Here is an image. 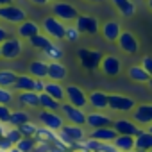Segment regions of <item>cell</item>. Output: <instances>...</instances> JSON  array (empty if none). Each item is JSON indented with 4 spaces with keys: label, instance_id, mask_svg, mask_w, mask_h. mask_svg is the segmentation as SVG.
Instances as JSON below:
<instances>
[{
    "label": "cell",
    "instance_id": "60d3db41",
    "mask_svg": "<svg viewBox=\"0 0 152 152\" xmlns=\"http://www.w3.org/2000/svg\"><path fill=\"white\" fill-rule=\"evenodd\" d=\"M11 115H13V109H11L7 104H0V120L6 122V124H9Z\"/></svg>",
    "mask_w": 152,
    "mask_h": 152
},
{
    "label": "cell",
    "instance_id": "603a6c76",
    "mask_svg": "<svg viewBox=\"0 0 152 152\" xmlns=\"http://www.w3.org/2000/svg\"><path fill=\"white\" fill-rule=\"evenodd\" d=\"M66 75H68V70L61 61H48V79L50 81L61 83L66 79Z\"/></svg>",
    "mask_w": 152,
    "mask_h": 152
},
{
    "label": "cell",
    "instance_id": "b9f144b4",
    "mask_svg": "<svg viewBox=\"0 0 152 152\" xmlns=\"http://www.w3.org/2000/svg\"><path fill=\"white\" fill-rule=\"evenodd\" d=\"M52 148H54V143H48V141H38V140H36L34 152H52Z\"/></svg>",
    "mask_w": 152,
    "mask_h": 152
},
{
    "label": "cell",
    "instance_id": "d4e9b609",
    "mask_svg": "<svg viewBox=\"0 0 152 152\" xmlns=\"http://www.w3.org/2000/svg\"><path fill=\"white\" fill-rule=\"evenodd\" d=\"M90 138H95L99 141H115V138L118 136V132L115 131V127H100V129H91V132L88 134Z\"/></svg>",
    "mask_w": 152,
    "mask_h": 152
},
{
    "label": "cell",
    "instance_id": "f35d334b",
    "mask_svg": "<svg viewBox=\"0 0 152 152\" xmlns=\"http://www.w3.org/2000/svg\"><path fill=\"white\" fill-rule=\"evenodd\" d=\"M22 152H34V147H36V138H23L18 145H16Z\"/></svg>",
    "mask_w": 152,
    "mask_h": 152
},
{
    "label": "cell",
    "instance_id": "91938a15",
    "mask_svg": "<svg viewBox=\"0 0 152 152\" xmlns=\"http://www.w3.org/2000/svg\"><path fill=\"white\" fill-rule=\"evenodd\" d=\"M0 152H4V150H0Z\"/></svg>",
    "mask_w": 152,
    "mask_h": 152
},
{
    "label": "cell",
    "instance_id": "9f6ffc18",
    "mask_svg": "<svg viewBox=\"0 0 152 152\" xmlns=\"http://www.w3.org/2000/svg\"><path fill=\"white\" fill-rule=\"evenodd\" d=\"M68 152H79V150H68Z\"/></svg>",
    "mask_w": 152,
    "mask_h": 152
},
{
    "label": "cell",
    "instance_id": "f546056e",
    "mask_svg": "<svg viewBox=\"0 0 152 152\" xmlns=\"http://www.w3.org/2000/svg\"><path fill=\"white\" fill-rule=\"evenodd\" d=\"M18 102L23 107H39V93L36 91H20Z\"/></svg>",
    "mask_w": 152,
    "mask_h": 152
},
{
    "label": "cell",
    "instance_id": "ab89813d",
    "mask_svg": "<svg viewBox=\"0 0 152 152\" xmlns=\"http://www.w3.org/2000/svg\"><path fill=\"white\" fill-rule=\"evenodd\" d=\"M15 100V93L11 91V88H4L0 86V104H11Z\"/></svg>",
    "mask_w": 152,
    "mask_h": 152
},
{
    "label": "cell",
    "instance_id": "681fc988",
    "mask_svg": "<svg viewBox=\"0 0 152 152\" xmlns=\"http://www.w3.org/2000/svg\"><path fill=\"white\" fill-rule=\"evenodd\" d=\"M7 152H22V150H20V148H18V147H16V145H15V147H13V148H9V150H7Z\"/></svg>",
    "mask_w": 152,
    "mask_h": 152
},
{
    "label": "cell",
    "instance_id": "6da1fadb",
    "mask_svg": "<svg viewBox=\"0 0 152 152\" xmlns=\"http://www.w3.org/2000/svg\"><path fill=\"white\" fill-rule=\"evenodd\" d=\"M59 136L63 140V143L70 148V150H77V143H81L83 140H86V131L83 125H75V124H66L61 131Z\"/></svg>",
    "mask_w": 152,
    "mask_h": 152
},
{
    "label": "cell",
    "instance_id": "484cf974",
    "mask_svg": "<svg viewBox=\"0 0 152 152\" xmlns=\"http://www.w3.org/2000/svg\"><path fill=\"white\" fill-rule=\"evenodd\" d=\"M38 141H48V143H61V136H59V131H52L45 125H39L36 136H34Z\"/></svg>",
    "mask_w": 152,
    "mask_h": 152
},
{
    "label": "cell",
    "instance_id": "4316f807",
    "mask_svg": "<svg viewBox=\"0 0 152 152\" xmlns=\"http://www.w3.org/2000/svg\"><path fill=\"white\" fill-rule=\"evenodd\" d=\"M34 86H36V77H32L31 73H22L18 75V79L15 83V90L20 93V91H34Z\"/></svg>",
    "mask_w": 152,
    "mask_h": 152
},
{
    "label": "cell",
    "instance_id": "2e32d148",
    "mask_svg": "<svg viewBox=\"0 0 152 152\" xmlns=\"http://www.w3.org/2000/svg\"><path fill=\"white\" fill-rule=\"evenodd\" d=\"M88 106L93 107L95 111L109 109V93H106L102 90H95V91L88 93Z\"/></svg>",
    "mask_w": 152,
    "mask_h": 152
},
{
    "label": "cell",
    "instance_id": "7bdbcfd3",
    "mask_svg": "<svg viewBox=\"0 0 152 152\" xmlns=\"http://www.w3.org/2000/svg\"><path fill=\"white\" fill-rule=\"evenodd\" d=\"M15 145L6 138V136H0V150H4V152H7L9 148H13Z\"/></svg>",
    "mask_w": 152,
    "mask_h": 152
},
{
    "label": "cell",
    "instance_id": "5b68a950",
    "mask_svg": "<svg viewBox=\"0 0 152 152\" xmlns=\"http://www.w3.org/2000/svg\"><path fill=\"white\" fill-rule=\"evenodd\" d=\"M38 122L52 131H61L64 125H66V120L61 113L57 111H48V109H43L38 113Z\"/></svg>",
    "mask_w": 152,
    "mask_h": 152
},
{
    "label": "cell",
    "instance_id": "11a10c76",
    "mask_svg": "<svg viewBox=\"0 0 152 152\" xmlns=\"http://www.w3.org/2000/svg\"><path fill=\"white\" fill-rule=\"evenodd\" d=\"M131 152H143V150H138V148H134V150H131Z\"/></svg>",
    "mask_w": 152,
    "mask_h": 152
},
{
    "label": "cell",
    "instance_id": "4dcf8cb0",
    "mask_svg": "<svg viewBox=\"0 0 152 152\" xmlns=\"http://www.w3.org/2000/svg\"><path fill=\"white\" fill-rule=\"evenodd\" d=\"M116 145V148L120 152H131L134 150V136H129V134H118L113 141Z\"/></svg>",
    "mask_w": 152,
    "mask_h": 152
},
{
    "label": "cell",
    "instance_id": "ba28073f",
    "mask_svg": "<svg viewBox=\"0 0 152 152\" xmlns=\"http://www.w3.org/2000/svg\"><path fill=\"white\" fill-rule=\"evenodd\" d=\"M27 20V13L15 6V4H9V6H0V22H6V23H22Z\"/></svg>",
    "mask_w": 152,
    "mask_h": 152
},
{
    "label": "cell",
    "instance_id": "8992f818",
    "mask_svg": "<svg viewBox=\"0 0 152 152\" xmlns=\"http://www.w3.org/2000/svg\"><path fill=\"white\" fill-rule=\"evenodd\" d=\"M59 111H61V115L64 116V120L68 124H75V125H84L86 124L88 113L83 107H75V106H72L68 102H63Z\"/></svg>",
    "mask_w": 152,
    "mask_h": 152
},
{
    "label": "cell",
    "instance_id": "9a60e30c",
    "mask_svg": "<svg viewBox=\"0 0 152 152\" xmlns=\"http://www.w3.org/2000/svg\"><path fill=\"white\" fill-rule=\"evenodd\" d=\"M41 32V23H38V22H34V20H25V22H22V23H18L16 25V34H18V38H22V39H31V38H34L36 34H39Z\"/></svg>",
    "mask_w": 152,
    "mask_h": 152
},
{
    "label": "cell",
    "instance_id": "5bb4252c",
    "mask_svg": "<svg viewBox=\"0 0 152 152\" xmlns=\"http://www.w3.org/2000/svg\"><path fill=\"white\" fill-rule=\"evenodd\" d=\"M100 70L104 75L107 77H116V75L122 73V61L116 57V56H104L102 57V63H100Z\"/></svg>",
    "mask_w": 152,
    "mask_h": 152
},
{
    "label": "cell",
    "instance_id": "ee69618b",
    "mask_svg": "<svg viewBox=\"0 0 152 152\" xmlns=\"http://www.w3.org/2000/svg\"><path fill=\"white\" fill-rule=\"evenodd\" d=\"M141 64L145 66V70L150 73V77H152V56H145V57L141 59Z\"/></svg>",
    "mask_w": 152,
    "mask_h": 152
},
{
    "label": "cell",
    "instance_id": "f1b7e54d",
    "mask_svg": "<svg viewBox=\"0 0 152 152\" xmlns=\"http://www.w3.org/2000/svg\"><path fill=\"white\" fill-rule=\"evenodd\" d=\"M52 38L50 36H47L45 32H39V34H36L34 38H31V39H27V43H29V47H32L34 50H39V52H43V50H47L50 45H52Z\"/></svg>",
    "mask_w": 152,
    "mask_h": 152
},
{
    "label": "cell",
    "instance_id": "836d02e7",
    "mask_svg": "<svg viewBox=\"0 0 152 152\" xmlns=\"http://www.w3.org/2000/svg\"><path fill=\"white\" fill-rule=\"evenodd\" d=\"M18 79V73L15 70H0V86H4V88H15V83Z\"/></svg>",
    "mask_w": 152,
    "mask_h": 152
},
{
    "label": "cell",
    "instance_id": "44dd1931",
    "mask_svg": "<svg viewBox=\"0 0 152 152\" xmlns=\"http://www.w3.org/2000/svg\"><path fill=\"white\" fill-rule=\"evenodd\" d=\"M134 148L143 150V152H152V132L147 127H143L134 136Z\"/></svg>",
    "mask_w": 152,
    "mask_h": 152
},
{
    "label": "cell",
    "instance_id": "bcb514c9",
    "mask_svg": "<svg viewBox=\"0 0 152 152\" xmlns=\"http://www.w3.org/2000/svg\"><path fill=\"white\" fill-rule=\"evenodd\" d=\"M7 127H9V124H6V122H2V120H0V136H6V132H7Z\"/></svg>",
    "mask_w": 152,
    "mask_h": 152
},
{
    "label": "cell",
    "instance_id": "1f68e13d",
    "mask_svg": "<svg viewBox=\"0 0 152 152\" xmlns=\"http://www.w3.org/2000/svg\"><path fill=\"white\" fill-rule=\"evenodd\" d=\"M41 54H43V57H45L47 61H61L63 56H64L63 47H61L57 41H52V45H50L47 50H43Z\"/></svg>",
    "mask_w": 152,
    "mask_h": 152
},
{
    "label": "cell",
    "instance_id": "cb8c5ba5",
    "mask_svg": "<svg viewBox=\"0 0 152 152\" xmlns=\"http://www.w3.org/2000/svg\"><path fill=\"white\" fill-rule=\"evenodd\" d=\"M29 73L36 79H48V61L47 59H34L29 64Z\"/></svg>",
    "mask_w": 152,
    "mask_h": 152
},
{
    "label": "cell",
    "instance_id": "30bf717a",
    "mask_svg": "<svg viewBox=\"0 0 152 152\" xmlns=\"http://www.w3.org/2000/svg\"><path fill=\"white\" fill-rule=\"evenodd\" d=\"M66 102L75 106V107H83L84 109L88 106V93L81 86L70 84V86H66Z\"/></svg>",
    "mask_w": 152,
    "mask_h": 152
},
{
    "label": "cell",
    "instance_id": "7402d4cb",
    "mask_svg": "<svg viewBox=\"0 0 152 152\" xmlns=\"http://www.w3.org/2000/svg\"><path fill=\"white\" fill-rule=\"evenodd\" d=\"M45 93L52 95V97H54L56 100H59L61 104H63V102H66V88H64L61 83H57V81H50V79H47Z\"/></svg>",
    "mask_w": 152,
    "mask_h": 152
},
{
    "label": "cell",
    "instance_id": "680465c9",
    "mask_svg": "<svg viewBox=\"0 0 152 152\" xmlns=\"http://www.w3.org/2000/svg\"><path fill=\"white\" fill-rule=\"evenodd\" d=\"M50 2H57V0H50Z\"/></svg>",
    "mask_w": 152,
    "mask_h": 152
},
{
    "label": "cell",
    "instance_id": "8d00e7d4",
    "mask_svg": "<svg viewBox=\"0 0 152 152\" xmlns=\"http://www.w3.org/2000/svg\"><path fill=\"white\" fill-rule=\"evenodd\" d=\"M6 138H7L13 145H18V143L23 140V134H22V131H20L16 125H9V127H7V132H6Z\"/></svg>",
    "mask_w": 152,
    "mask_h": 152
},
{
    "label": "cell",
    "instance_id": "f907efd6",
    "mask_svg": "<svg viewBox=\"0 0 152 152\" xmlns=\"http://www.w3.org/2000/svg\"><path fill=\"white\" fill-rule=\"evenodd\" d=\"M86 2H93V4H99V2H104V0H86Z\"/></svg>",
    "mask_w": 152,
    "mask_h": 152
},
{
    "label": "cell",
    "instance_id": "e575fe53",
    "mask_svg": "<svg viewBox=\"0 0 152 152\" xmlns=\"http://www.w3.org/2000/svg\"><path fill=\"white\" fill-rule=\"evenodd\" d=\"M29 120H31V115H29L25 109H13V115H11V118H9V125L20 127L22 124H25V122H29Z\"/></svg>",
    "mask_w": 152,
    "mask_h": 152
},
{
    "label": "cell",
    "instance_id": "52a82bcc",
    "mask_svg": "<svg viewBox=\"0 0 152 152\" xmlns=\"http://www.w3.org/2000/svg\"><path fill=\"white\" fill-rule=\"evenodd\" d=\"M0 50H2V57L7 59V61L18 59L23 52V39L9 36L4 43H0Z\"/></svg>",
    "mask_w": 152,
    "mask_h": 152
},
{
    "label": "cell",
    "instance_id": "d6a6232c",
    "mask_svg": "<svg viewBox=\"0 0 152 152\" xmlns=\"http://www.w3.org/2000/svg\"><path fill=\"white\" fill-rule=\"evenodd\" d=\"M39 109H48V111H57L61 109V102L56 100L52 95L48 93H39Z\"/></svg>",
    "mask_w": 152,
    "mask_h": 152
},
{
    "label": "cell",
    "instance_id": "c3c4849f",
    "mask_svg": "<svg viewBox=\"0 0 152 152\" xmlns=\"http://www.w3.org/2000/svg\"><path fill=\"white\" fill-rule=\"evenodd\" d=\"M13 4V0H0V6H9Z\"/></svg>",
    "mask_w": 152,
    "mask_h": 152
},
{
    "label": "cell",
    "instance_id": "db71d44e",
    "mask_svg": "<svg viewBox=\"0 0 152 152\" xmlns=\"http://www.w3.org/2000/svg\"><path fill=\"white\" fill-rule=\"evenodd\" d=\"M147 129H148V131H150V132H152V124H150V125H148V127H147Z\"/></svg>",
    "mask_w": 152,
    "mask_h": 152
},
{
    "label": "cell",
    "instance_id": "4fadbf2b",
    "mask_svg": "<svg viewBox=\"0 0 152 152\" xmlns=\"http://www.w3.org/2000/svg\"><path fill=\"white\" fill-rule=\"evenodd\" d=\"M116 43H118V48L125 54H136L140 50V41L131 31H124Z\"/></svg>",
    "mask_w": 152,
    "mask_h": 152
},
{
    "label": "cell",
    "instance_id": "d590c367",
    "mask_svg": "<svg viewBox=\"0 0 152 152\" xmlns=\"http://www.w3.org/2000/svg\"><path fill=\"white\" fill-rule=\"evenodd\" d=\"M18 129L22 131V134H23V138H34V136H36V132H38V129H39V125H38L36 122H32V120H29V122H25V124H22V125H20Z\"/></svg>",
    "mask_w": 152,
    "mask_h": 152
},
{
    "label": "cell",
    "instance_id": "7a4b0ae2",
    "mask_svg": "<svg viewBox=\"0 0 152 152\" xmlns=\"http://www.w3.org/2000/svg\"><path fill=\"white\" fill-rule=\"evenodd\" d=\"M41 31L50 36L54 41H59V39H64V32H66V23L63 20H59L57 16L50 15V16H45L43 22H41Z\"/></svg>",
    "mask_w": 152,
    "mask_h": 152
},
{
    "label": "cell",
    "instance_id": "3957f363",
    "mask_svg": "<svg viewBox=\"0 0 152 152\" xmlns=\"http://www.w3.org/2000/svg\"><path fill=\"white\" fill-rule=\"evenodd\" d=\"M52 15L57 16L59 20H63L64 23L75 22V20L79 18V11H77V7H75L73 4H70V2H59V0L52 4Z\"/></svg>",
    "mask_w": 152,
    "mask_h": 152
},
{
    "label": "cell",
    "instance_id": "6f0895ef",
    "mask_svg": "<svg viewBox=\"0 0 152 152\" xmlns=\"http://www.w3.org/2000/svg\"><path fill=\"white\" fill-rule=\"evenodd\" d=\"M0 57H2V50H0Z\"/></svg>",
    "mask_w": 152,
    "mask_h": 152
},
{
    "label": "cell",
    "instance_id": "f5cc1de1",
    "mask_svg": "<svg viewBox=\"0 0 152 152\" xmlns=\"http://www.w3.org/2000/svg\"><path fill=\"white\" fill-rule=\"evenodd\" d=\"M148 88H150V90H152V79H150V81H148Z\"/></svg>",
    "mask_w": 152,
    "mask_h": 152
},
{
    "label": "cell",
    "instance_id": "83f0119b",
    "mask_svg": "<svg viewBox=\"0 0 152 152\" xmlns=\"http://www.w3.org/2000/svg\"><path fill=\"white\" fill-rule=\"evenodd\" d=\"M111 4L116 7V11L124 18H131L136 15V6H134L132 0H111Z\"/></svg>",
    "mask_w": 152,
    "mask_h": 152
},
{
    "label": "cell",
    "instance_id": "ffe728a7",
    "mask_svg": "<svg viewBox=\"0 0 152 152\" xmlns=\"http://www.w3.org/2000/svg\"><path fill=\"white\" fill-rule=\"evenodd\" d=\"M127 75H129V79L131 81H134V83H138V84H148V81L152 79L150 77V73L145 70V66L140 63H136V64H131L129 68H127Z\"/></svg>",
    "mask_w": 152,
    "mask_h": 152
},
{
    "label": "cell",
    "instance_id": "277c9868",
    "mask_svg": "<svg viewBox=\"0 0 152 152\" xmlns=\"http://www.w3.org/2000/svg\"><path fill=\"white\" fill-rule=\"evenodd\" d=\"M77 57L83 64V68L93 72L97 68H100V63H102V52L100 50H93V48H81L77 52Z\"/></svg>",
    "mask_w": 152,
    "mask_h": 152
},
{
    "label": "cell",
    "instance_id": "d6986e66",
    "mask_svg": "<svg viewBox=\"0 0 152 152\" xmlns=\"http://www.w3.org/2000/svg\"><path fill=\"white\" fill-rule=\"evenodd\" d=\"M100 32H102V36H104L106 41H109V43H116L118 38H120V34H122L124 31H122V27H120V23H118L116 20H107V22L102 23Z\"/></svg>",
    "mask_w": 152,
    "mask_h": 152
},
{
    "label": "cell",
    "instance_id": "e0dca14e",
    "mask_svg": "<svg viewBox=\"0 0 152 152\" xmlns=\"http://www.w3.org/2000/svg\"><path fill=\"white\" fill-rule=\"evenodd\" d=\"M113 118L102 111H91L88 113V118H86V125L90 129H100V127H111L113 125Z\"/></svg>",
    "mask_w": 152,
    "mask_h": 152
},
{
    "label": "cell",
    "instance_id": "ac0fdd59",
    "mask_svg": "<svg viewBox=\"0 0 152 152\" xmlns=\"http://www.w3.org/2000/svg\"><path fill=\"white\" fill-rule=\"evenodd\" d=\"M113 127L118 134H129V136H136L143 127H140L132 118H116L113 122Z\"/></svg>",
    "mask_w": 152,
    "mask_h": 152
},
{
    "label": "cell",
    "instance_id": "74e56055",
    "mask_svg": "<svg viewBox=\"0 0 152 152\" xmlns=\"http://www.w3.org/2000/svg\"><path fill=\"white\" fill-rule=\"evenodd\" d=\"M81 31L77 29V25H66V32H64V39L66 41H70V43H77L79 39H81Z\"/></svg>",
    "mask_w": 152,
    "mask_h": 152
},
{
    "label": "cell",
    "instance_id": "f6af8a7d",
    "mask_svg": "<svg viewBox=\"0 0 152 152\" xmlns=\"http://www.w3.org/2000/svg\"><path fill=\"white\" fill-rule=\"evenodd\" d=\"M7 38H9V31H7V27H6V25H0V43H4Z\"/></svg>",
    "mask_w": 152,
    "mask_h": 152
},
{
    "label": "cell",
    "instance_id": "9c48e42d",
    "mask_svg": "<svg viewBox=\"0 0 152 152\" xmlns=\"http://www.w3.org/2000/svg\"><path fill=\"white\" fill-rule=\"evenodd\" d=\"M136 107V102L132 97H127L124 93H109V109L118 113H129Z\"/></svg>",
    "mask_w": 152,
    "mask_h": 152
},
{
    "label": "cell",
    "instance_id": "7dc6e473",
    "mask_svg": "<svg viewBox=\"0 0 152 152\" xmlns=\"http://www.w3.org/2000/svg\"><path fill=\"white\" fill-rule=\"evenodd\" d=\"M29 2L34 6H47V4H50V0H29Z\"/></svg>",
    "mask_w": 152,
    "mask_h": 152
},
{
    "label": "cell",
    "instance_id": "8fae6325",
    "mask_svg": "<svg viewBox=\"0 0 152 152\" xmlns=\"http://www.w3.org/2000/svg\"><path fill=\"white\" fill-rule=\"evenodd\" d=\"M131 118L140 127H148L152 124V104H138L131 111Z\"/></svg>",
    "mask_w": 152,
    "mask_h": 152
},
{
    "label": "cell",
    "instance_id": "7c38bea8",
    "mask_svg": "<svg viewBox=\"0 0 152 152\" xmlns=\"http://www.w3.org/2000/svg\"><path fill=\"white\" fill-rule=\"evenodd\" d=\"M75 25H77V29L83 32V34H97L100 31V23L95 16H90V15H79V18L75 20Z\"/></svg>",
    "mask_w": 152,
    "mask_h": 152
},
{
    "label": "cell",
    "instance_id": "816d5d0a",
    "mask_svg": "<svg viewBox=\"0 0 152 152\" xmlns=\"http://www.w3.org/2000/svg\"><path fill=\"white\" fill-rule=\"evenodd\" d=\"M148 9L152 11V0H148Z\"/></svg>",
    "mask_w": 152,
    "mask_h": 152
}]
</instances>
